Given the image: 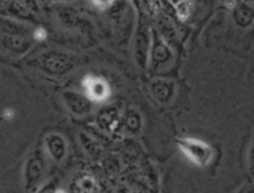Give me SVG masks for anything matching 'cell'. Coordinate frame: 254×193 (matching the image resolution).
I'll use <instances>...</instances> for the list:
<instances>
[{"label": "cell", "mask_w": 254, "mask_h": 193, "mask_svg": "<svg viewBox=\"0 0 254 193\" xmlns=\"http://www.w3.org/2000/svg\"><path fill=\"white\" fill-rule=\"evenodd\" d=\"M179 147L184 152V155L192 161L195 165L205 167L213 160V148L210 144L203 143L193 138H183L178 140Z\"/></svg>", "instance_id": "cell-2"}, {"label": "cell", "mask_w": 254, "mask_h": 193, "mask_svg": "<svg viewBox=\"0 0 254 193\" xmlns=\"http://www.w3.org/2000/svg\"><path fill=\"white\" fill-rule=\"evenodd\" d=\"M150 91L159 103L169 104L175 96V83L165 79H155L151 82Z\"/></svg>", "instance_id": "cell-8"}, {"label": "cell", "mask_w": 254, "mask_h": 193, "mask_svg": "<svg viewBox=\"0 0 254 193\" xmlns=\"http://www.w3.org/2000/svg\"><path fill=\"white\" fill-rule=\"evenodd\" d=\"M136 119H138L136 113H133L131 115L128 116V119H127V126H128V128L133 131L138 130L139 125H140V121L136 120Z\"/></svg>", "instance_id": "cell-18"}, {"label": "cell", "mask_w": 254, "mask_h": 193, "mask_svg": "<svg viewBox=\"0 0 254 193\" xmlns=\"http://www.w3.org/2000/svg\"><path fill=\"white\" fill-rule=\"evenodd\" d=\"M46 36H47V32L44 27H37V29L35 30V39L39 40V41L45 40L46 39Z\"/></svg>", "instance_id": "cell-20"}, {"label": "cell", "mask_w": 254, "mask_h": 193, "mask_svg": "<svg viewBox=\"0 0 254 193\" xmlns=\"http://www.w3.org/2000/svg\"><path fill=\"white\" fill-rule=\"evenodd\" d=\"M149 46H150V37H149L148 27H140L136 32L135 40H134V58L140 68L146 67Z\"/></svg>", "instance_id": "cell-6"}, {"label": "cell", "mask_w": 254, "mask_h": 193, "mask_svg": "<svg viewBox=\"0 0 254 193\" xmlns=\"http://www.w3.org/2000/svg\"><path fill=\"white\" fill-rule=\"evenodd\" d=\"M36 66L46 73L52 76L66 74L76 66V59L73 56L64 52H47L35 59Z\"/></svg>", "instance_id": "cell-1"}, {"label": "cell", "mask_w": 254, "mask_h": 193, "mask_svg": "<svg viewBox=\"0 0 254 193\" xmlns=\"http://www.w3.org/2000/svg\"><path fill=\"white\" fill-rule=\"evenodd\" d=\"M97 182H94L93 178L91 177H83L77 182L76 186V193H97Z\"/></svg>", "instance_id": "cell-14"}, {"label": "cell", "mask_w": 254, "mask_h": 193, "mask_svg": "<svg viewBox=\"0 0 254 193\" xmlns=\"http://www.w3.org/2000/svg\"><path fill=\"white\" fill-rule=\"evenodd\" d=\"M2 11L7 16L15 17V19L26 20V21H32L34 20V14L30 12L21 4H19L16 0H7V1H5L4 6H2Z\"/></svg>", "instance_id": "cell-10"}, {"label": "cell", "mask_w": 254, "mask_h": 193, "mask_svg": "<svg viewBox=\"0 0 254 193\" xmlns=\"http://www.w3.org/2000/svg\"><path fill=\"white\" fill-rule=\"evenodd\" d=\"M160 27H161V34H163V36L165 37V39L170 40V39H174L175 37V30H174V27L171 26L170 22H168L166 20H163V21H160Z\"/></svg>", "instance_id": "cell-16"}, {"label": "cell", "mask_w": 254, "mask_h": 193, "mask_svg": "<svg viewBox=\"0 0 254 193\" xmlns=\"http://www.w3.org/2000/svg\"><path fill=\"white\" fill-rule=\"evenodd\" d=\"M59 19L66 27H77L81 25V17L74 10L69 7H61L57 11Z\"/></svg>", "instance_id": "cell-12"}, {"label": "cell", "mask_w": 254, "mask_h": 193, "mask_svg": "<svg viewBox=\"0 0 254 193\" xmlns=\"http://www.w3.org/2000/svg\"><path fill=\"white\" fill-rule=\"evenodd\" d=\"M64 105L74 115H86L92 110V100L87 96L74 91H67L62 93Z\"/></svg>", "instance_id": "cell-4"}, {"label": "cell", "mask_w": 254, "mask_h": 193, "mask_svg": "<svg viewBox=\"0 0 254 193\" xmlns=\"http://www.w3.org/2000/svg\"><path fill=\"white\" fill-rule=\"evenodd\" d=\"M1 45L5 49L15 54H24L31 47V42L17 34H6L2 36Z\"/></svg>", "instance_id": "cell-9"}, {"label": "cell", "mask_w": 254, "mask_h": 193, "mask_svg": "<svg viewBox=\"0 0 254 193\" xmlns=\"http://www.w3.org/2000/svg\"><path fill=\"white\" fill-rule=\"evenodd\" d=\"M171 58V51L168 45L165 44L161 37H154V46H153V62L156 64L165 63Z\"/></svg>", "instance_id": "cell-11"}, {"label": "cell", "mask_w": 254, "mask_h": 193, "mask_svg": "<svg viewBox=\"0 0 254 193\" xmlns=\"http://www.w3.org/2000/svg\"><path fill=\"white\" fill-rule=\"evenodd\" d=\"M191 10H192V0H181L176 5V12H178L179 17L183 20L191 14Z\"/></svg>", "instance_id": "cell-15"}, {"label": "cell", "mask_w": 254, "mask_h": 193, "mask_svg": "<svg viewBox=\"0 0 254 193\" xmlns=\"http://www.w3.org/2000/svg\"><path fill=\"white\" fill-rule=\"evenodd\" d=\"M92 1L96 6L101 7V9H107V7L112 6L116 2V0H92Z\"/></svg>", "instance_id": "cell-19"}, {"label": "cell", "mask_w": 254, "mask_h": 193, "mask_svg": "<svg viewBox=\"0 0 254 193\" xmlns=\"http://www.w3.org/2000/svg\"><path fill=\"white\" fill-rule=\"evenodd\" d=\"M16 1L19 2V4H21L24 7H26V9L29 10L30 12H32V14H36V12L40 11L36 0H16Z\"/></svg>", "instance_id": "cell-17"}, {"label": "cell", "mask_w": 254, "mask_h": 193, "mask_svg": "<svg viewBox=\"0 0 254 193\" xmlns=\"http://www.w3.org/2000/svg\"><path fill=\"white\" fill-rule=\"evenodd\" d=\"M55 188H54V186L52 185H50V186H47V187H44V190H41L40 191L39 193H55Z\"/></svg>", "instance_id": "cell-21"}, {"label": "cell", "mask_w": 254, "mask_h": 193, "mask_svg": "<svg viewBox=\"0 0 254 193\" xmlns=\"http://www.w3.org/2000/svg\"><path fill=\"white\" fill-rule=\"evenodd\" d=\"M235 20L240 26L247 27L253 21V10L247 4H241L235 11Z\"/></svg>", "instance_id": "cell-13"}, {"label": "cell", "mask_w": 254, "mask_h": 193, "mask_svg": "<svg viewBox=\"0 0 254 193\" xmlns=\"http://www.w3.org/2000/svg\"><path fill=\"white\" fill-rule=\"evenodd\" d=\"M45 146H46V151L52 160L56 162H60L64 158L67 152V144L66 140L62 135L56 133H51L45 138Z\"/></svg>", "instance_id": "cell-7"}, {"label": "cell", "mask_w": 254, "mask_h": 193, "mask_svg": "<svg viewBox=\"0 0 254 193\" xmlns=\"http://www.w3.org/2000/svg\"><path fill=\"white\" fill-rule=\"evenodd\" d=\"M45 168H46V161H45L44 151L40 147L34 148L25 161L24 181L26 190L31 191L39 185L44 176Z\"/></svg>", "instance_id": "cell-3"}, {"label": "cell", "mask_w": 254, "mask_h": 193, "mask_svg": "<svg viewBox=\"0 0 254 193\" xmlns=\"http://www.w3.org/2000/svg\"><path fill=\"white\" fill-rule=\"evenodd\" d=\"M84 91H86L87 96L91 100L102 101L108 98L109 96V86L103 78L101 77L88 76L83 81Z\"/></svg>", "instance_id": "cell-5"}]
</instances>
